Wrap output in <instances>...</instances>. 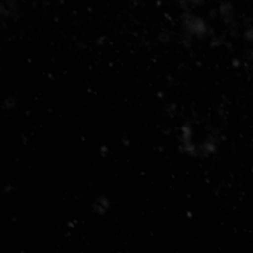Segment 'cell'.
Listing matches in <instances>:
<instances>
[]
</instances>
